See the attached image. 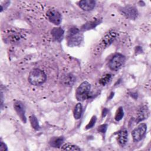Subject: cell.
Returning a JSON list of instances; mask_svg holds the SVG:
<instances>
[{
	"label": "cell",
	"instance_id": "6da1fadb",
	"mask_svg": "<svg viewBox=\"0 0 151 151\" xmlns=\"http://www.w3.org/2000/svg\"><path fill=\"white\" fill-rule=\"evenodd\" d=\"M46 79L47 76L45 73L39 68L32 69L28 76L29 83L34 86H39L43 84L46 81Z\"/></svg>",
	"mask_w": 151,
	"mask_h": 151
},
{
	"label": "cell",
	"instance_id": "7a4b0ae2",
	"mask_svg": "<svg viewBox=\"0 0 151 151\" xmlns=\"http://www.w3.org/2000/svg\"><path fill=\"white\" fill-rule=\"evenodd\" d=\"M83 36L77 28H71L69 29L67 35V43L70 47H76L81 44Z\"/></svg>",
	"mask_w": 151,
	"mask_h": 151
},
{
	"label": "cell",
	"instance_id": "3957f363",
	"mask_svg": "<svg viewBox=\"0 0 151 151\" xmlns=\"http://www.w3.org/2000/svg\"><path fill=\"white\" fill-rule=\"evenodd\" d=\"M90 90L91 86L88 81H84L81 83L77 88L76 93V96L77 100L83 101L87 99L90 97Z\"/></svg>",
	"mask_w": 151,
	"mask_h": 151
},
{
	"label": "cell",
	"instance_id": "277c9868",
	"mask_svg": "<svg viewBox=\"0 0 151 151\" xmlns=\"http://www.w3.org/2000/svg\"><path fill=\"white\" fill-rule=\"evenodd\" d=\"M125 62V57L120 54L114 55L109 62V67L110 70L117 71L120 70Z\"/></svg>",
	"mask_w": 151,
	"mask_h": 151
},
{
	"label": "cell",
	"instance_id": "5b68a950",
	"mask_svg": "<svg viewBox=\"0 0 151 151\" xmlns=\"http://www.w3.org/2000/svg\"><path fill=\"white\" fill-rule=\"evenodd\" d=\"M147 125L145 123H140L132 132L133 139L134 142H139L142 139L146 134Z\"/></svg>",
	"mask_w": 151,
	"mask_h": 151
},
{
	"label": "cell",
	"instance_id": "8992f818",
	"mask_svg": "<svg viewBox=\"0 0 151 151\" xmlns=\"http://www.w3.org/2000/svg\"><path fill=\"white\" fill-rule=\"evenodd\" d=\"M48 20L55 25H59L61 22V15L60 13L54 9H50L47 12Z\"/></svg>",
	"mask_w": 151,
	"mask_h": 151
},
{
	"label": "cell",
	"instance_id": "52a82bcc",
	"mask_svg": "<svg viewBox=\"0 0 151 151\" xmlns=\"http://www.w3.org/2000/svg\"><path fill=\"white\" fill-rule=\"evenodd\" d=\"M14 107L21 120L25 123L27 122V118L25 116V107L24 104L21 101H17L14 104Z\"/></svg>",
	"mask_w": 151,
	"mask_h": 151
},
{
	"label": "cell",
	"instance_id": "ba28073f",
	"mask_svg": "<svg viewBox=\"0 0 151 151\" xmlns=\"http://www.w3.org/2000/svg\"><path fill=\"white\" fill-rule=\"evenodd\" d=\"M117 36V34L115 31L111 30L109 31L105 34L102 39L101 44L103 47H107V46H109L115 40Z\"/></svg>",
	"mask_w": 151,
	"mask_h": 151
},
{
	"label": "cell",
	"instance_id": "9c48e42d",
	"mask_svg": "<svg viewBox=\"0 0 151 151\" xmlns=\"http://www.w3.org/2000/svg\"><path fill=\"white\" fill-rule=\"evenodd\" d=\"M96 5V1L94 0H83L79 2V6L84 11H88L92 10Z\"/></svg>",
	"mask_w": 151,
	"mask_h": 151
},
{
	"label": "cell",
	"instance_id": "30bf717a",
	"mask_svg": "<svg viewBox=\"0 0 151 151\" xmlns=\"http://www.w3.org/2000/svg\"><path fill=\"white\" fill-rule=\"evenodd\" d=\"M122 12L124 15L131 19L135 18L137 15V11L135 8L131 6H126L122 9Z\"/></svg>",
	"mask_w": 151,
	"mask_h": 151
},
{
	"label": "cell",
	"instance_id": "8fae6325",
	"mask_svg": "<svg viewBox=\"0 0 151 151\" xmlns=\"http://www.w3.org/2000/svg\"><path fill=\"white\" fill-rule=\"evenodd\" d=\"M64 30L60 27H56L54 28L51 30V34L53 38L57 41L60 42L64 37Z\"/></svg>",
	"mask_w": 151,
	"mask_h": 151
},
{
	"label": "cell",
	"instance_id": "7c38bea8",
	"mask_svg": "<svg viewBox=\"0 0 151 151\" xmlns=\"http://www.w3.org/2000/svg\"><path fill=\"white\" fill-rule=\"evenodd\" d=\"M149 110L147 106H144L142 107L139 110L137 117V122H141L147 118L149 116Z\"/></svg>",
	"mask_w": 151,
	"mask_h": 151
},
{
	"label": "cell",
	"instance_id": "4fadbf2b",
	"mask_svg": "<svg viewBox=\"0 0 151 151\" xmlns=\"http://www.w3.org/2000/svg\"><path fill=\"white\" fill-rule=\"evenodd\" d=\"M128 133L126 130H122L118 133L117 140L121 146H124L126 145L127 141Z\"/></svg>",
	"mask_w": 151,
	"mask_h": 151
},
{
	"label": "cell",
	"instance_id": "5bb4252c",
	"mask_svg": "<svg viewBox=\"0 0 151 151\" xmlns=\"http://www.w3.org/2000/svg\"><path fill=\"white\" fill-rule=\"evenodd\" d=\"M64 140V139L63 136L54 137L51 139L50 141V145L51 147H60L62 145Z\"/></svg>",
	"mask_w": 151,
	"mask_h": 151
},
{
	"label": "cell",
	"instance_id": "9a60e30c",
	"mask_svg": "<svg viewBox=\"0 0 151 151\" xmlns=\"http://www.w3.org/2000/svg\"><path fill=\"white\" fill-rule=\"evenodd\" d=\"M82 112H83L82 104L80 103H78L76 105L73 110V115L75 119L77 120L80 119L82 114Z\"/></svg>",
	"mask_w": 151,
	"mask_h": 151
},
{
	"label": "cell",
	"instance_id": "2e32d148",
	"mask_svg": "<svg viewBox=\"0 0 151 151\" xmlns=\"http://www.w3.org/2000/svg\"><path fill=\"white\" fill-rule=\"evenodd\" d=\"M61 149L64 150H81V149L78 147V146L69 143L64 144L61 147Z\"/></svg>",
	"mask_w": 151,
	"mask_h": 151
},
{
	"label": "cell",
	"instance_id": "e0dca14e",
	"mask_svg": "<svg viewBox=\"0 0 151 151\" xmlns=\"http://www.w3.org/2000/svg\"><path fill=\"white\" fill-rule=\"evenodd\" d=\"M29 121L31 123V124L32 127L35 129V130H39L40 127L38 122V120L37 117L34 115H31L29 116Z\"/></svg>",
	"mask_w": 151,
	"mask_h": 151
},
{
	"label": "cell",
	"instance_id": "ac0fdd59",
	"mask_svg": "<svg viewBox=\"0 0 151 151\" xmlns=\"http://www.w3.org/2000/svg\"><path fill=\"white\" fill-rule=\"evenodd\" d=\"M111 75L110 74H106L103 75L102 77L100 79L99 83L102 86H105L110 81V80H111Z\"/></svg>",
	"mask_w": 151,
	"mask_h": 151
},
{
	"label": "cell",
	"instance_id": "d6986e66",
	"mask_svg": "<svg viewBox=\"0 0 151 151\" xmlns=\"http://www.w3.org/2000/svg\"><path fill=\"white\" fill-rule=\"evenodd\" d=\"M75 81V78L74 76H73L71 74L67 75L63 79V81L65 85L67 86H71Z\"/></svg>",
	"mask_w": 151,
	"mask_h": 151
},
{
	"label": "cell",
	"instance_id": "ffe728a7",
	"mask_svg": "<svg viewBox=\"0 0 151 151\" xmlns=\"http://www.w3.org/2000/svg\"><path fill=\"white\" fill-rule=\"evenodd\" d=\"M123 116H124L123 109L122 107H120L118 108V109L117 110V111L116 112V114H115V117H114L115 120L116 121H120V120H122Z\"/></svg>",
	"mask_w": 151,
	"mask_h": 151
},
{
	"label": "cell",
	"instance_id": "44dd1931",
	"mask_svg": "<svg viewBox=\"0 0 151 151\" xmlns=\"http://www.w3.org/2000/svg\"><path fill=\"white\" fill-rule=\"evenodd\" d=\"M99 22H99V21H95V22H89L88 23H86L82 27V29L87 30V29L93 28L95 27L96 25L99 24Z\"/></svg>",
	"mask_w": 151,
	"mask_h": 151
},
{
	"label": "cell",
	"instance_id": "7402d4cb",
	"mask_svg": "<svg viewBox=\"0 0 151 151\" xmlns=\"http://www.w3.org/2000/svg\"><path fill=\"white\" fill-rule=\"evenodd\" d=\"M96 120H97V118H96V116H93L91 120H90V122H88V123L87 124V126H86V129H91L92 128L94 125L95 124L96 122Z\"/></svg>",
	"mask_w": 151,
	"mask_h": 151
},
{
	"label": "cell",
	"instance_id": "603a6c76",
	"mask_svg": "<svg viewBox=\"0 0 151 151\" xmlns=\"http://www.w3.org/2000/svg\"><path fill=\"white\" fill-rule=\"evenodd\" d=\"M107 124H103L100 125L99 127L98 131H99V132L104 134V133H106V132L107 130Z\"/></svg>",
	"mask_w": 151,
	"mask_h": 151
},
{
	"label": "cell",
	"instance_id": "cb8c5ba5",
	"mask_svg": "<svg viewBox=\"0 0 151 151\" xmlns=\"http://www.w3.org/2000/svg\"><path fill=\"white\" fill-rule=\"evenodd\" d=\"M7 150H8V149H7L6 145L4 143L1 142V146H0V150L1 151H6Z\"/></svg>",
	"mask_w": 151,
	"mask_h": 151
},
{
	"label": "cell",
	"instance_id": "d4e9b609",
	"mask_svg": "<svg viewBox=\"0 0 151 151\" xmlns=\"http://www.w3.org/2000/svg\"><path fill=\"white\" fill-rule=\"evenodd\" d=\"M107 112H108V110H107L106 108H104V109H103V112H102V116H103V117H104V116L106 115V114H107Z\"/></svg>",
	"mask_w": 151,
	"mask_h": 151
}]
</instances>
